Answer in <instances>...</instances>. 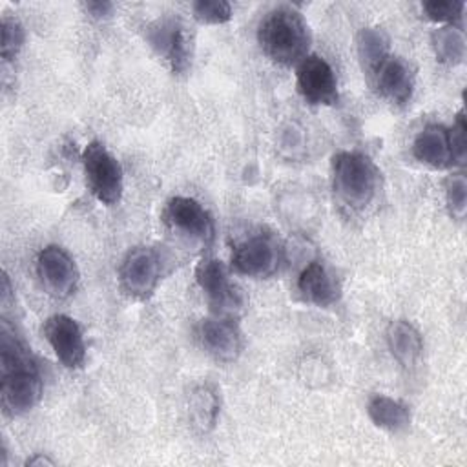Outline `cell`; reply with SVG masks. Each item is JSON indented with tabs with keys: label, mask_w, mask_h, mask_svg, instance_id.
I'll use <instances>...</instances> for the list:
<instances>
[{
	"label": "cell",
	"mask_w": 467,
	"mask_h": 467,
	"mask_svg": "<svg viewBox=\"0 0 467 467\" xmlns=\"http://www.w3.org/2000/svg\"><path fill=\"white\" fill-rule=\"evenodd\" d=\"M197 341L217 361H234L243 350V336L232 317H206L197 325Z\"/></svg>",
	"instance_id": "obj_13"
},
{
	"label": "cell",
	"mask_w": 467,
	"mask_h": 467,
	"mask_svg": "<svg viewBox=\"0 0 467 467\" xmlns=\"http://www.w3.org/2000/svg\"><path fill=\"white\" fill-rule=\"evenodd\" d=\"M332 186L350 210H365L379 190V170L359 151H339L332 159Z\"/></svg>",
	"instance_id": "obj_3"
},
{
	"label": "cell",
	"mask_w": 467,
	"mask_h": 467,
	"mask_svg": "<svg viewBox=\"0 0 467 467\" xmlns=\"http://www.w3.org/2000/svg\"><path fill=\"white\" fill-rule=\"evenodd\" d=\"M84 9L89 16L93 18H108L113 11V4L111 2H106V0H91V2H86L84 4Z\"/></svg>",
	"instance_id": "obj_27"
},
{
	"label": "cell",
	"mask_w": 467,
	"mask_h": 467,
	"mask_svg": "<svg viewBox=\"0 0 467 467\" xmlns=\"http://www.w3.org/2000/svg\"><path fill=\"white\" fill-rule=\"evenodd\" d=\"M82 164L86 173V184L91 195L106 206L117 204L124 190L120 162L108 151L102 142L91 140L84 148Z\"/></svg>",
	"instance_id": "obj_4"
},
{
	"label": "cell",
	"mask_w": 467,
	"mask_h": 467,
	"mask_svg": "<svg viewBox=\"0 0 467 467\" xmlns=\"http://www.w3.org/2000/svg\"><path fill=\"white\" fill-rule=\"evenodd\" d=\"M431 46L436 60L441 64L456 66L465 58V36L458 26H443L434 29L431 35Z\"/></svg>",
	"instance_id": "obj_21"
},
{
	"label": "cell",
	"mask_w": 467,
	"mask_h": 467,
	"mask_svg": "<svg viewBox=\"0 0 467 467\" xmlns=\"http://www.w3.org/2000/svg\"><path fill=\"white\" fill-rule=\"evenodd\" d=\"M192 13L201 24H224L232 18V5L224 0H197Z\"/></svg>",
	"instance_id": "obj_24"
},
{
	"label": "cell",
	"mask_w": 467,
	"mask_h": 467,
	"mask_svg": "<svg viewBox=\"0 0 467 467\" xmlns=\"http://www.w3.org/2000/svg\"><path fill=\"white\" fill-rule=\"evenodd\" d=\"M44 336L51 345L57 359L66 368H80L86 359V343L78 323L66 316L55 314L44 325Z\"/></svg>",
	"instance_id": "obj_12"
},
{
	"label": "cell",
	"mask_w": 467,
	"mask_h": 467,
	"mask_svg": "<svg viewBox=\"0 0 467 467\" xmlns=\"http://www.w3.org/2000/svg\"><path fill=\"white\" fill-rule=\"evenodd\" d=\"M378 95L394 106H405L412 99L414 71L410 64L396 55H389L368 77Z\"/></svg>",
	"instance_id": "obj_14"
},
{
	"label": "cell",
	"mask_w": 467,
	"mask_h": 467,
	"mask_svg": "<svg viewBox=\"0 0 467 467\" xmlns=\"http://www.w3.org/2000/svg\"><path fill=\"white\" fill-rule=\"evenodd\" d=\"M370 421L389 432H401L410 425V410L400 400L385 394H374L367 403Z\"/></svg>",
	"instance_id": "obj_18"
},
{
	"label": "cell",
	"mask_w": 467,
	"mask_h": 467,
	"mask_svg": "<svg viewBox=\"0 0 467 467\" xmlns=\"http://www.w3.org/2000/svg\"><path fill=\"white\" fill-rule=\"evenodd\" d=\"M195 281L215 316L232 317L239 310L241 294L219 259L204 257L195 268Z\"/></svg>",
	"instance_id": "obj_8"
},
{
	"label": "cell",
	"mask_w": 467,
	"mask_h": 467,
	"mask_svg": "<svg viewBox=\"0 0 467 467\" xmlns=\"http://www.w3.org/2000/svg\"><path fill=\"white\" fill-rule=\"evenodd\" d=\"M55 462L51 460V458H47V456H44V454H35V456H31V458H27L26 460V465H53Z\"/></svg>",
	"instance_id": "obj_28"
},
{
	"label": "cell",
	"mask_w": 467,
	"mask_h": 467,
	"mask_svg": "<svg viewBox=\"0 0 467 467\" xmlns=\"http://www.w3.org/2000/svg\"><path fill=\"white\" fill-rule=\"evenodd\" d=\"M412 155L416 161L434 170L454 166L449 128L441 124H427L412 142Z\"/></svg>",
	"instance_id": "obj_15"
},
{
	"label": "cell",
	"mask_w": 467,
	"mask_h": 467,
	"mask_svg": "<svg viewBox=\"0 0 467 467\" xmlns=\"http://www.w3.org/2000/svg\"><path fill=\"white\" fill-rule=\"evenodd\" d=\"M465 133H467V122L463 111L456 115V120L452 128H449V139H451V148H452V157L454 164H463L465 161Z\"/></svg>",
	"instance_id": "obj_26"
},
{
	"label": "cell",
	"mask_w": 467,
	"mask_h": 467,
	"mask_svg": "<svg viewBox=\"0 0 467 467\" xmlns=\"http://www.w3.org/2000/svg\"><path fill=\"white\" fill-rule=\"evenodd\" d=\"M296 86L303 100L312 106H334L339 100L336 73L319 55H306L297 64Z\"/></svg>",
	"instance_id": "obj_9"
},
{
	"label": "cell",
	"mask_w": 467,
	"mask_h": 467,
	"mask_svg": "<svg viewBox=\"0 0 467 467\" xmlns=\"http://www.w3.org/2000/svg\"><path fill=\"white\" fill-rule=\"evenodd\" d=\"M281 263V248L270 235H252L235 244L232 252V266L248 277H270Z\"/></svg>",
	"instance_id": "obj_11"
},
{
	"label": "cell",
	"mask_w": 467,
	"mask_h": 467,
	"mask_svg": "<svg viewBox=\"0 0 467 467\" xmlns=\"http://www.w3.org/2000/svg\"><path fill=\"white\" fill-rule=\"evenodd\" d=\"M257 42L272 62L288 67L299 64L308 55L310 29L299 11L279 5L259 22Z\"/></svg>",
	"instance_id": "obj_2"
},
{
	"label": "cell",
	"mask_w": 467,
	"mask_h": 467,
	"mask_svg": "<svg viewBox=\"0 0 467 467\" xmlns=\"http://www.w3.org/2000/svg\"><path fill=\"white\" fill-rule=\"evenodd\" d=\"M164 221L173 232L192 243L208 246L213 241V219L208 210L192 197H171L164 210Z\"/></svg>",
	"instance_id": "obj_7"
},
{
	"label": "cell",
	"mask_w": 467,
	"mask_h": 467,
	"mask_svg": "<svg viewBox=\"0 0 467 467\" xmlns=\"http://www.w3.org/2000/svg\"><path fill=\"white\" fill-rule=\"evenodd\" d=\"M0 396L7 416H22L42 398V376L29 348L4 323L0 328Z\"/></svg>",
	"instance_id": "obj_1"
},
{
	"label": "cell",
	"mask_w": 467,
	"mask_h": 467,
	"mask_svg": "<svg viewBox=\"0 0 467 467\" xmlns=\"http://www.w3.org/2000/svg\"><path fill=\"white\" fill-rule=\"evenodd\" d=\"M219 394L212 385H197L188 396V414L192 425L199 432H208L215 427L219 418Z\"/></svg>",
	"instance_id": "obj_19"
},
{
	"label": "cell",
	"mask_w": 467,
	"mask_h": 467,
	"mask_svg": "<svg viewBox=\"0 0 467 467\" xmlns=\"http://www.w3.org/2000/svg\"><path fill=\"white\" fill-rule=\"evenodd\" d=\"M36 275L42 288L57 299L69 297L78 283L75 259L57 244H49L38 252Z\"/></svg>",
	"instance_id": "obj_10"
},
{
	"label": "cell",
	"mask_w": 467,
	"mask_h": 467,
	"mask_svg": "<svg viewBox=\"0 0 467 467\" xmlns=\"http://www.w3.org/2000/svg\"><path fill=\"white\" fill-rule=\"evenodd\" d=\"M445 201L451 215L463 219L467 210V181L463 173H454L445 181Z\"/></svg>",
	"instance_id": "obj_25"
},
{
	"label": "cell",
	"mask_w": 467,
	"mask_h": 467,
	"mask_svg": "<svg viewBox=\"0 0 467 467\" xmlns=\"http://www.w3.org/2000/svg\"><path fill=\"white\" fill-rule=\"evenodd\" d=\"M356 47L367 78L390 55V40L381 27H361L356 36Z\"/></svg>",
	"instance_id": "obj_20"
},
{
	"label": "cell",
	"mask_w": 467,
	"mask_h": 467,
	"mask_svg": "<svg viewBox=\"0 0 467 467\" xmlns=\"http://www.w3.org/2000/svg\"><path fill=\"white\" fill-rule=\"evenodd\" d=\"M161 281V257L150 246L131 248L119 268V283L133 299H148Z\"/></svg>",
	"instance_id": "obj_6"
},
{
	"label": "cell",
	"mask_w": 467,
	"mask_h": 467,
	"mask_svg": "<svg viewBox=\"0 0 467 467\" xmlns=\"http://www.w3.org/2000/svg\"><path fill=\"white\" fill-rule=\"evenodd\" d=\"M387 345L394 359L405 368H414L421 359L423 339L420 330L409 321L398 319L389 325Z\"/></svg>",
	"instance_id": "obj_17"
},
{
	"label": "cell",
	"mask_w": 467,
	"mask_h": 467,
	"mask_svg": "<svg viewBox=\"0 0 467 467\" xmlns=\"http://www.w3.org/2000/svg\"><path fill=\"white\" fill-rule=\"evenodd\" d=\"M421 9L425 16L432 22H440L445 26H456L462 20L465 4L458 0H431L423 2Z\"/></svg>",
	"instance_id": "obj_22"
},
{
	"label": "cell",
	"mask_w": 467,
	"mask_h": 467,
	"mask_svg": "<svg viewBox=\"0 0 467 467\" xmlns=\"http://www.w3.org/2000/svg\"><path fill=\"white\" fill-rule=\"evenodd\" d=\"M146 40L166 60L170 69L182 75L192 64V35L179 16H159L146 27Z\"/></svg>",
	"instance_id": "obj_5"
},
{
	"label": "cell",
	"mask_w": 467,
	"mask_h": 467,
	"mask_svg": "<svg viewBox=\"0 0 467 467\" xmlns=\"http://www.w3.org/2000/svg\"><path fill=\"white\" fill-rule=\"evenodd\" d=\"M24 40H26V31H24V26L13 18V16H4L2 18V44H0V53H2V58L5 62L13 60L22 46H24Z\"/></svg>",
	"instance_id": "obj_23"
},
{
	"label": "cell",
	"mask_w": 467,
	"mask_h": 467,
	"mask_svg": "<svg viewBox=\"0 0 467 467\" xmlns=\"http://www.w3.org/2000/svg\"><path fill=\"white\" fill-rule=\"evenodd\" d=\"M297 290L305 301L323 308L334 305L339 297V290L332 275L319 261H312L301 270L297 277Z\"/></svg>",
	"instance_id": "obj_16"
}]
</instances>
